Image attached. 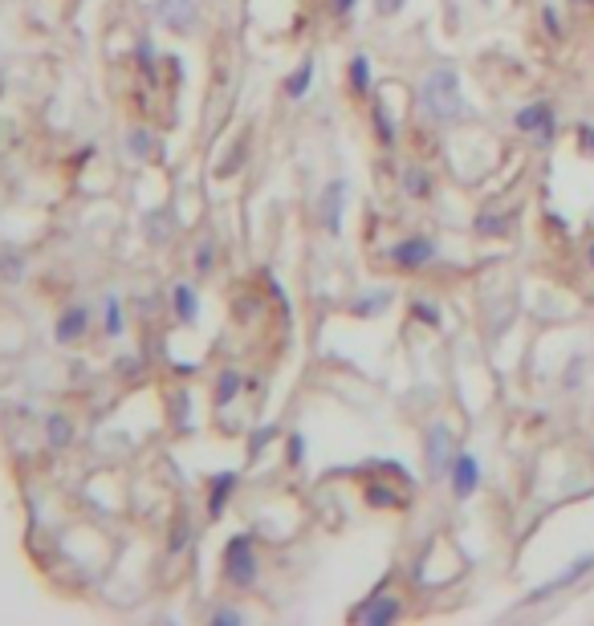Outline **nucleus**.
Wrapping results in <instances>:
<instances>
[{
  "instance_id": "obj_1",
  "label": "nucleus",
  "mask_w": 594,
  "mask_h": 626,
  "mask_svg": "<svg viewBox=\"0 0 594 626\" xmlns=\"http://www.w3.org/2000/svg\"><path fill=\"white\" fill-rule=\"evenodd\" d=\"M420 110L432 118V122H456L464 118V90H460V78L452 70H432L420 86Z\"/></svg>"
},
{
  "instance_id": "obj_2",
  "label": "nucleus",
  "mask_w": 594,
  "mask_h": 626,
  "mask_svg": "<svg viewBox=\"0 0 594 626\" xmlns=\"http://www.w3.org/2000/svg\"><path fill=\"white\" fill-rule=\"evenodd\" d=\"M261 574V561H257V549H253V537L241 533L224 545V582L236 586V590H249Z\"/></svg>"
},
{
  "instance_id": "obj_3",
  "label": "nucleus",
  "mask_w": 594,
  "mask_h": 626,
  "mask_svg": "<svg viewBox=\"0 0 594 626\" xmlns=\"http://www.w3.org/2000/svg\"><path fill=\"white\" fill-rule=\"evenodd\" d=\"M155 21L167 33H192L200 25V5L196 0H155Z\"/></svg>"
},
{
  "instance_id": "obj_4",
  "label": "nucleus",
  "mask_w": 594,
  "mask_h": 626,
  "mask_svg": "<svg viewBox=\"0 0 594 626\" xmlns=\"http://www.w3.org/2000/svg\"><path fill=\"white\" fill-rule=\"evenodd\" d=\"M424 460H428V476L440 480L452 472V460H456V444H452V431L444 423H436L424 440Z\"/></svg>"
},
{
  "instance_id": "obj_5",
  "label": "nucleus",
  "mask_w": 594,
  "mask_h": 626,
  "mask_svg": "<svg viewBox=\"0 0 594 626\" xmlns=\"http://www.w3.org/2000/svg\"><path fill=\"white\" fill-rule=\"evenodd\" d=\"M517 131H525L529 139H538L542 147L554 139V110H550V102H533V106H525V110H517Z\"/></svg>"
},
{
  "instance_id": "obj_6",
  "label": "nucleus",
  "mask_w": 594,
  "mask_h": 626,
  "mask_svg": "<svg viewBox=\"0 0 594 626\" xmlns=\"http://www.w3.org/2000/svg\"><path fill=\"white\" fill-rule=\"evenodd\" d=\"M432 257H436V240H428V236H407V240H399V244L391 248V261H395L399 269H407V273L424 269Z\"/></svg>"
},
{
  "instance_id": "obj_7",
  "label": "nucleus",
  "mask_w": 594,
  "mask_h": 626,
  "mask_svg": "<svg viewBox=\"0 0 594 626\" xmlns=\"http://www.w3.org/2000/svg\"><path fill=\"white\" fill-rule=\"evenodd\" d=\"M82 334H90V309L82 301H70L62 313H57V322H53V338L62 342V346H74Z\"/></svg>"
},
{
  "instance_id": "obj_8",
  "label": "nucleus",
  "mask_w": 594,
  "mask_h": 626,
  "mask_svg": "<svg viewBox=\"0 0 594 626\" xmlns=\"http://www.w3.org/2000/svg\"><path fill=\"white\" fill-rule=\"evenodd\" d=\"M399 598H391V594H375L371 602H363L359 610L350 614V622H367V626H387V622H395L399 618Z\"/></svg>"
},
{
  "instance_id": "obj_9",
  "label": "nucleus",
  "mask_w": 594,
  "mask_h": 626,
  "mask_svg": "<svg viewBox=\"0 0 594 626\" xmlns=\"http://www.w3.org/2000/svg\"><path fill=\"white\" fill-rule=\"evenodd\" d=\"M448 480H452V492L464 500V496H472L481 488V464H477V456H456L452 460V472H448Z\"/></svg>"
},
{
  "instance_id": "obj_10",
  "label": "nucleus",
  "mask_w": 594,
  "mask_h": 626,
  "mask_svg": "<svg viewBox=\"0 0 594 626\" xmlns=\"http://www.w3.org/2000/svg\"><path fill=\"white\" fill-rule=\"evenodd\" d=\"M342 196H346V179H330L322 192V228L330 236L342 232Z\"/></svg>"
},
{
  "instance_id": "obj_11",
  "label": "nucleus",
  "mask_w": 594,
  "mask_h": 626,
  "mask_svg": "<svg viewBox=\"0 0 594 626\" xmlns=\"http://www.w3.org/2000/svg\"><path fill=\"white\" fill-rule=\"evenodd\" d=\"M236 484H241V476H236V472H220V476H212V484H208V517H212V521L224 517V509H228V500H232Z\"/></svg>"
},
{
  "instance_id": "obj_12",
  "label": "nucleus",
  "mask_w": 594,
  "mask_h": 626,
  "mask_svg": "<svg viewBox=\"0 0 594 626\" xmlns=\"http://www.w3.org/2000/svg\"><path fill=\"white\" fill-rule=\"evenodd\" d=\"M171 309H175V318H180L184 326H196L200 322V293H196V285H188V281H180L171 289Z\"/></svg>"
},
{
  "instance_id": "obj_13",
  "label": "nucleus",
  "mask_w": 594,
  "mask_h": 626,
  "mask_svg": "<svg viewBox=\"0 0 594 626\" xmlns=\"http://www.w3.org/2000/svg\"><path fill=\"white\" fill-rule=\"evenodd\" d=\"M586 570H594V553H582V557L574 561V566H570V570H562V574H554V578H550L546 586H538V590H533L529 598H533V602H538V598H550L554 590H562V586H570V582H578V578H582Z\"/></svg>"
},
{
  "instance_id": "obj_14",
  "label": "nucleus",
  "mask_w": 594,
  "mask_h": 626,
  "mask_svg": "<svg viewBox=\"0 0 594 626\" xmlns=\"http://www.w3.org/2000/svg\"><path fill=\"white\" fill-rule=\"evenodd\" d=\"M45 444L57 448V452H66L74 444V423L66 415H45Z\"/></svg>"
},
{
  "instance_id": "obj_15",
  "label": "nucleus",
  "mask_w": 594,
  "mask_h": 626,
  "mask_svg": "<svg viewBox=\"0 0 594 626\" xmlns=\"http://www.w3.org/2000/svg\"><path fill=\"white\" fill-rule=\"evenodd\" d=\"M310 82H314V57H306L289 78H285V98L289 102H302L310 94Z\"/></svg>"
},
{
  "instance_id": "obj_16",
  "label": "nucleus",
  "mask_w": 594,
  "mask_h": 626,
  "mask_svg": "<svg viewBox=\"0 0 594 626\" xmlns=\"http://www.w3.org/2000/svg\"><path fill=\"white\" fill-rule=\"evenodd\" d=\"M123 322H127L123 297H118V293H106V297H102V330H106V338H118V334H123Z\"/></svg>"
},
{
  "instance_id": "obj_17",
  "label": "nucleus",
  "mask_w": 594,
  "mask_h": 626,
  "mask_svg": "<svg viewBox=\"0 0 594 626\" xmlns=\"http://www.w3.org/2000/svg\"><path fill=\"white\" fill-rule=\"evenodd\" d=\"M241 387H245V379H241V370H220V379H216V407H228L236 395H241Z\"/></svg>"
},
{
  "instance_id": "obj_18",
  "label": "nucleus",
  "mask_w": 594,
  "mask_h": 626,
  "mask_svg": "<svg viewBox=\"0 0 594 626\" xmlns=\"http://www.w3.org/2000/svg\"><path fill=\"white\" fill-rule=\"evenodd\" d=\"M346 74H350V90H354V94H367V90H371V57H367V53H354Z\"/></svg>"
},
{
  "instance_id": "obj_19",
  "label": "nucleus",
  "mask_w": 594,
  "mask_h": 626,
  "mask_svg": "<svg viewBox=\"0 0 594 626\" xmlns=\"http://www.w3.org/2000/svg\"><path fill=\"white\" fill-rule=\"evenodd\" d=\"M127 151H131L139 163L155 159V135H151L147 127H135V131H127Z\"/></svg>"
},
{
  "instance_id": "obj_20",
  "label": "nucleus",
  "mask_w": 594,
  "mask_h": 626,
  "mask_svg": "<svg viewBox=\"0 0 594 626\" xmlns=\"http://www.w3.org/2000/svg\"><path fill=\"white\" fill-rule=\"evenodd\" d=\"M403 192H407V196H428V192H432L428 171H424V167H407V171H403Z\"/></svg>"
},
{
  "instance_id": "obj_21",
  "label": "nucleus",
  "mask_w": 594,
  "mask_h": 626,
  "mask_svg": "<svg viewBox=\"0 0 594 626\" xmlns=\"http://www.w3.org/2000/svg\"><path fill=\"white\" fill-rule=\"evenodd\" d=\"M367 496H371V505H383V509L403 505V496H399L395 488H387V484H371V488H367Z\"/></svg>"
},
{
  "instance_id": "obj_22",
  "label": "nucleus",
  "mask_w": 594,
  "mask_h": 626,
  "mask_svg": "<svg viewBox=\"0 0 594 626\" xmlns=\"http://www.w3.org/2000/svg\"><path fill=\"white\" fill-rule=\"evenodd\" d=\"M0 277H5V281H21L25 277V261L17 253H0Z\"/></svg>"
},
{
  "instance_id": "obj_23",
  "label": "nucleus",
  "mask_w": 594,
  "mask_h": 626,
  "mask_svg": "<svg viewBox=\"0 0 594 626\" xmlns=\"http://www.w3.org/2000/svg\"><path fill=\"white\" fill-rule=\"evenodd\" d=\"M208 622H212V626H241L245 614H241V610H232V606H216V610L208 614Z\"/></svg>"
},
{
  "instance_id": "obj_24",
  "label": "nucleus",
  "mask_w": 594,
  "mask_h": 626,
  "mask_svg": "<svg viewBox=\"0 0 594 626\" xmlns=\"http://www.w3.org/2000/svg\"><path fill=\"white\" fill-rule=\"evenodd\" d=\"M147 240H159V244L167 240V212H163V208L147 216Z\"/></svg>"
},
{
  "instance_id": "obj_25",
  "label": "nucleus",
  "mask_w": 594,
  "mask_h": 626,
  "mask_svg": "<svg viewBox=\"0 0 594 626\" xmlns=\"http://www.w3.org/2000/svg\"><path fill=\"white\" fill-rule=\"evenodd\" d=\"M387 293H375V297H363L359 305H354V313H359V318H367V313H379V309H387Z\"/></svg>"
},
{
  "instance_id": "obj_26",
  "label": "nucleus",
  "mask_w": 594,
  "mask_h": 626,
  "mask_svg": "<svg viewBox=\"0 0 594 626\" xmlns=\"http://www.w3.org/2000/svg\"><path fill=\"white\" fill-rule=\"evenodd\" d=\"M273 435H277V427H273V423H269V427H257V435L249 440V456H261V448L273 440Z\"/></svg>"
},
{
  "instance_id": "obj_27",
  "label": "nucleus",
  "mask_w": 594,
  "mask_h": 626,
  "mask_svg": "<svg viewBox=\"0 0 594 626\" xmlns=\"http://www.w3.org/2000/svg\"><path fill=\"white\" fill-rule=\"evenodd\" d=\"M302 460H306V440H302V431H293V435H289V464L297 468Z\"/></svg>"
},
{
  "instance_id": "obj_28",
  "label": "nucleus",
  "mask_w": 594,
  "mask_h": 626,
  "mask_svg": "<svg viewBox=\"0 0 594 626\" xmlns=\"http://www.w3.org/2000/svg\"><path fill=\"white\" fill-rule=\"evenodd\" d=\"M212 253H216L212 240H204V244L196 248V269H200V273H212Z\"/></svg>"
},
{
  "instance_id": "obj_29",
  "label": "nucleus",
  "mask_w": 594,
  "mask_h": 626,
  "mask_svg": "<svg viewBox=\"0 0 594 626\" xmlns=\"http://www.w3.org/2000/svg\"><path fill=\"white\" fill-rule=\"evenodd\" d=\"M375 127H379V135H383V143H395V131H391V122H387V114H383V106H375Z\"/></svg>"
},
{
  "instance_id": "obj_30",
  "label": "nucleus",
  "mask_w": 594,
  "mask_h": 626,
  "mask_svg": "<svg viewBox=\"0 0 594 626\" xmlns=\"http://www.w3.org/2000/svg\"><path fill=\"white\" fill-rule=\"evenodd\" d=\"M407 5V0H375V9H379V17H395L399 9Z\"/></svg>"
},
{
  "instance_id": "obj_31",
  "label": "nucleus",
  "mask_w": 594,
  "mask_h": 626,
  "mask_svg": "<svg viewBox=\"0 0 594 626\" xmlns=\"http://www.w3.org/2000/svg\"><path fill=\"white\" fill-rule=\"evenodd\" d=\"M330 5H334V13H338V17H350V13H354V5H359V0H330Z\"/></svg>"
},
{
  "instance_id": "obj_32",
  "label": "nucleus",
  "mask_w": 594,
  "mask_h": 626,
  "mask_svg": "<svg viewBox=\"0 0 594 626\" xmlns=\"http://www.w3.org/2000/svg\"><path fill=\"white\" fill-rule=\"evenodd\" d=\"M578 135H582V147H586V151H590V155H594V131H590V127H582V131H578Z\"/></svg>"
},
{
  "instance_id": "obj_33",
  "label": "nucleus",
  "mask_w": 594,
  "mask_h": 626,
  "mask_svg": "<svg viewBox=\"0 0 594 626\" xmlns=\"http://www.w3.org/2000/svg\"><path fill=\"white\" fill-rule=\"evenodd\" d=\"M546 29L558 37V17H554V9H546Z\"/></svg>"
},
{
  "instance_id": "obj_34",
  "label": "nucleus",
  "mask_w": 594,
  "mask_h": 626,
  "mask_svg": "<svg viewBox=\"0 0 594 626\" xmlns=\"http://www.w3.org/2000/svg\"><path fill=\"white\" fill-rule=\"evenodd\" d=\"M578 5H594V0H578Z\"/></svg>"
},
{
  "instance_id": "obj_35",
  "label": "nucleus",
  "mask_w": 594,
  "mask_h": 626,
  "mask_svg": "<svg viewBox=\"0 0 594 626\" xmlns=\"http://www.w3.org/2000/svg\"><path fill=\"white\" fill-rule=\"evenodd\" d=\"M590 265H594V248H590Z\"/></svg>"
}]
</instances>
